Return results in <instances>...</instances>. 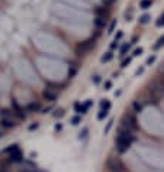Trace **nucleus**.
Returning a JSON list of instances; mask_svg holds the SVG:
<instances>
[{
	"mask_svg": "<svg viewBox=\"0 0 164 172\" xmlns=\"http://www.w3.org/2000/svg\"><path fill=\"white\" fill-rule=\"evenodd\" d=\"M26 110H28V111H31V113H34V111L41 110V106H39V103H31V104L26 107Z\"/></svg>",
	"mask_w": 164,
	"mask_h": 172,
	"instance_id": "nucleus-12",
	"label": "nucleus"
},
{
	"mask_svg": "<svg viewBox=\"0 0 164 172\" xmlns=\"http://www.w3.org/2000/svg\"><path fill=\"white\" fill-rule=\"evenodd\" d=\"M132 16H134V10H132V9H129V12H128V10L125 12V20H126V22L132 20Z\"/></svg>",
	"mask_w": 164,
	"mask_h": 172,
	"instance_id": "nucleus-19",
	"label": "nucleus"
},
{
	"mask_svg": "<svg viewBox=\"0 0 164 172\" xmlns=\"http://www.w3.org/2000/svg\"><path fill=\"white\" fill-rule=\"evenodd\" d=\"M93 46H94V39L92 38V39H87V41H83L82 43H79L76 46V52L79 55H86Z\"/></svg>",
	"mask_w": 164,
	"mask_h": 172,
	"instance_id": "nucleus-2",
	"label": "nucleus"
},
{
	"mask_svg": "<svg viewBox=\"0 0 164 172\" xmlns=\"http://www.w3.org/2000/svg\"><path fill=\"white\" fill-rule=\"evenodd\" d=\"M1 136H3V133H1V130H0V137H1Z\"/></svg>",
	"mask_w": 164,
	"mask_h": 172,
	"instance_id": "nucleus-42",
	"label": "nucleus"
},
{
	"mask_svg": "<svg viewBox=\"0 0 164 172\" xmlns=\"http://www.w3.org/2000/svg\"><path fill=\"white\" fill-rule=\"evenodd\" d=\"M153 3H154L153 0H141L139 1V7L141 9H150L153 6Z\"/></svg>",
	"mask_w": 164,
	"mask_h": 172,
	"instance_id": "nucleus-15",
	"label": "nucleus"
},
{
	"mask_svg": "<svg viewBox=\"0 0 164 172\" xmlns=\"http://www.w3.org/2000/svg\"><path fill=\"white\" fill-rule=\"evenodd\" d=\"M129 64H131V58H126V59H123V61H122V65H121V67L125 68V67H128Z\"/></svg>",
	"mask_w": 164,
	"mask_h": 172,
	"instance_id": "nucleus-28",
	"label": "nucleus"
},
{
	"mask_svg": "<svg viewBox=\"0 0 164 172\" xmlns=\"http://www.w3.org/2000/svg\"><path fill=\"white\" fill-rule=\"evenodd\" d=\"M12 106H13V109H12V111H13V116L18 119V120H23L25 117H26V114H25V111H23V109L16 103V101H13L12 103Z\"/></svg>",
	"mask_w": 164,
	"mask_h": 172,
	"instance_id": "nucleus-6",
	"label": "nucleus"
},
{
	"mask_svg": "<svg viewBox=\"0 0 164 172\" xmlns=\"http://www.w3.org/2000/svg\"><path fill=\"white\" fill-rule=\"evenodd\" d=\"M115 0H103V3H105V6H111L112 3H113Z\"/></svg>",
	"mask_w": 164,
	"mask_h": 172,
	"instance_id": "nucleus-37",
	"label": "nucleus"
},
{
	"mask_svg": "<svg viewBox=\"0 0 164 172\" xmlns=\"http://www.w3.org/2000/svg\"><path fill=\"white\" fill-rule=\"evenodd\" d=\"M16 150H19V148H18V145H10L9 148H6L4 150H3V153H13V152H16Z\"/></svg>",
	"mask_w": 164,
	"mask_h": 172,
	"instance_id": "nucleus-17",
	"label": "nucleus"
},
{
	"mask_svg": "<svg viewBox=\"0 0 164 172\" xmlns=\"http://www.w3.org/2000/svg\"><path fill=\"white\" fill-rule=\"evenodd\" d=\"M108 168L112 172H122L123 171V165L121 164V161L118 159H111L108 162Z\"/></svg>",
	"mask_w": 164,
	"mask_h": 172,
	"instance_id": "nucleus-7",
	"label": "nucleus"
},
{
	"mask_svg": "<svg viewBox=\"0 0 164 172\" xmlns=\"http://www.w3.org/2000/svg\"><path fill=\"white\" fill-rule=\"evenodd\" d=\"M156 25L157 26H164V13L157 19V22H156Z\"/></svg>",
	"mask_w": 164,
	"mask_h": 172,
	"instance_id": "nucleus-23",
	"label": "nucleus"
},
{
	"mask_svg": "<svg viewBox=\"0 0 164 172\" xmlns=\"http://www.w3.org/2000/svg\"><path fill=\"white\" fill-rule=\"evenodd\" d=\"M122 126L134 132V130L137 129V119H135V116L126 113V114L123 116V119H122Z\"/></svg>",
	"mask_w": 164,
	"mask_h": 172,
	"instance_id": "nucleus-4",
	"label": "nucleus"
},
{
	"mask_svg": "<svg viewBox=\"0 0 164 172\" xmlns=\"http://www.w3.org/2000/svg\"><path fill=\"white\" fill-rule=\"evenodd\" d=\"M156 62V55H153V56H150L148 59H147V65H153Z\"/></svg>",
	"mask_w": 164,
	"mask_h": 172,
	"instance_id": "nucleus-26",
	"label": "nucleus"
},
{
	"mask_svg": "<svg viewBox=\"0 0 164 172\" xmlns=\"http://www.w3.org/2000/svg\"><path fill=\"white\" fill-rule=\"evenodd\" d=\"M115 28H116V20H112V23H111V26L108 29V33H112L115 31Z\"/></svg>",
	"mask_w": 164,
	"mask_h": 172,
	"instance_id": "nucleus-24",
	"label": "nucleus"
},
{
	"mask_svg": "<svg viewBox=\"0 0 164 172\" xmlns=\"http://www.w3.org/2000/svg\"><path fill=\"white\" fill-rule=\"evenodd\" d=\"M111 107H112V104H111V101H108V100H105V101L100 103V110H106V111H109Z\"/></svg>",
	"mask_w": 164,
	"mask_h": 172,
	"instance_id": "nucleus-16",
	"label": "nucleus"
},
{
	"mask_svg": "<svg viewBox=\"0 0 164 172\" xmlns=\"http://www.w3.org/2000/svg\"><path fill=\"white\" fill-rule=\"evenodd\" d=\"M55 130H61V125H55Z\"/></svg>",
	"mask_w": 164,
	"mask_h": 172,
	"instance_id": "nucleus-41",
	"label": "nucleus"
},
{
	"mask_svg": "<svg viewBox=\"0 0 164 172\" xmlns=\"http://www.w3.org/2000/svg\"><path fill=\"white\" fill-rule=\"evenodd\" d=\"M93 81H94L96 84H99V83H100V75H94V77H93Z\"/></svg>",
	"mask_w": 164,
	"mask_h": 172,
	"instance_id": "nucleus-35",
	"label": "nucleus"
},
{
	"mask_svg": "<svg viewBox=\"0 0 164 172\" xmlns=\"http://www.w3.org/2000/svg\"><path fill=\"white\" fill-rule=\"evenodd\" d=\"M76 74H77V65L76 64H71L68 67V77L73 78V77H76Z\"/></svg>",
	"mask_w": 164,
	"mask_h": 172,
	"instance_id": "nucleus-13",
	"label": "nucleus"
},
{
	"mask_svg": "<svg viewBox=\"0 0 164 172\" xmlns=\"http://www.w3.org/2000/svg\"><path fill=\"white\" fill-rule=\"evenodd\" d=\"M63 114H64V110H63V109H58V110H57V113H55V114H54V116H57V117H58V116H60V117H61V116H63Z\"/></svg>",
	"mask_w": 164,
	"mask_h": 172,
	"instance_id": "nucleus-31",
	"label": "nucleus"
},
{
	"mask_svg": "<svg viewBox=\"0 0 164 172\" xmlns=\"http://www.w3.org/2000/svg\"><path fill=\"white\" fill-rule=\"evenodd\" d=\"M142 103H139L138 100H135L134 103H132V110L135 111V113H139V111H142Z\"/></svg>",
	"mask_w": 164,
	"mask_h": 172,
	"instance_id": "nucleus-11",
	"label": "nucleus"
},
{
	"mask_svg": "<svg viewBox=\"0 0 164 172\" xmlns=\"http://www.w3.org/2000/svg\"><path fill=\"white\" fill-rule=\"evenodd\" d=\"M128 49H129V45H128V43H125V45L122 46V49H121V55H122V56L126 54V51H128Z\"/></svg>",
	"mask_w": 164,
	"mask_h": 172,
	"instance_id": "nucleus-27",
	"label": "nucleus"
},
{
	"mask_svg": "<svg viewBox=\"0 0 164 172\" xmlns=\"http://www.w3.org/2000/svg\"><path fill=\"white\" fill-rule=\"evenodd\" d=\"M116 45H118V42H115V41H113V43L111 45V48H116Z\"/></svg>",
	"mask_w": 164,
	"mask_h": 172,
	"instance_id": "nucleus-40",
	"label": "nucleus"
},
{
	"mask_svg": "<svg viewBox=\"0 0 164 172\" xmlns=\"http://www.w3.org/2000/svg\"><path fill=\"white\" fill-rule=\"evenodd\" d=\"M74 110H76L77 113H82V104H80V103H76V104H74Z\"/></svg>",
	"mask_w": 164,
	"mask_h": 172,
	"instance_id": "nucleus-30",
	"label": "nucleus"
},
{
	"mask_svg": "<svg viewBox=\"0 0 164 172\" xmlns=\"http://www.w3.org/2000/svg\"><path fill=\"white\" fill-rule=\"evenodd\" d=\"M112 125H113V120H109V123H108V126L105 129V133H109V130L112 129Z\"/></svg>",
	"mask_w": 164,
	"mask_h": 172,
	"instance_id": "nucleus-29",
	"label": "nucleus"
},
{
	"mask_svg": "<svg viewBox=\"0 0 164 172\" xmlns=\"http://www.w3.org/2000/svg\"><path fill=\"white\" fill-rule=\"evenodd\" d=\"M122 32H118V35H116V36H115V42H119V39H121V38H122Z\"/></svg>",
	"mask_w": 164,
	"mask_h": 172,
	"instance_id": "nucleus-33",
	"label": "nucleus"
},
{
	"mask_svg": "<svg viewBox=\"0 0 164 172\" xmlns=\"http://www.w3.org/2000/svg\"><path fill=\"white\" fill-rule=\"evenodd\" d=\"M163 45H164V36H160L158 41H157V43L154 45V49H158V48H161Z\"/></svg>",
	"mask_w": 164,
	"mask_h": 172,
	"instance_id": "nucleus-21",
	"label": "nucleus"
},
{
	"mask_svg": "<svg viewBox=\"0 0 164 172\" xmlns=\"http://www.w3.org/2000/svg\"><path fill=\"white\" fill-rule=\"evenodd\" d=\"M132 140H134L132 130H129V129H126V127H123V126H121L119 130H118L116 140H115V143H116V150H118L119 153L126 152V150L131 148Z\"/></svg>",
	"mask_w": 164,
	"mask_h": 172,
	"instance_id": "nucleus-1",
	"label": "nucleus"
},
{
	"mask_svg": "<svg viewBox=\"0 0 164 172\" xmlns=\"http://www.w3.org/2000/svg\"><path fill=\"white\" fill-rule=\"evenodd\" d=\"M112 58H113V54H112V52H106L105 55H102L100 61H102V62H109Z\"/></svg>",
	"mask_w": 164,
	"mask_h": 172,
	"instance_id": "nucleus-18",
	"label": "nucleus"
},
{
	"mask_svg": "<svg viewBox=\"0 0 164 172\" xmlns=\"http://www.w3.org/2000/svg\"><path fill=\"white\" fill-rule=\"evenodd\" d=\"M9 158H10L12 162H20V161H22V153H20V150H16V152L10 153Z\"/></svg>",
	"mask_w": 164,
	"mask_h": 172,
	"instance_id": "nucleus-8",
	"label": "nucleus"
},
{
	"mask_svg": "<svg viewBox=\"0 0 164 172\" xmlns=\"http://www.w3.org/2000/svg\"><path fill=\"white\" fill-rule=\"evenodd\" d=\"M86 134H87V129L83 130V133H80V136H79V137H80V139H82V137H86Z\"/></svg>",
	"mask_w": 164,
	"mask_h": 172,
	"instance_id": "nucleus-38",
	"label": "nucleus"
},
{
	"mask_svg": "<svg viewBox=\"0 0 164 172\" xmlns=\"http://www.w3.org/2000/svg\"><path fill=\"white\" fill-rule=\"evenodd\" d=\"M111 87H112V83H111V81H106V83H105V90H111Z\"/></svg>",
	"mask_w": 164,
	"mask_h": 172,
	"instance_id": "nucleus-36",
	"label": "nucleus"
},
{
	"mask_svg": "<svg viewBox=\"0 0 164 172\" xmlns=\"http://www.w3.org/2000/svg\"><path fill=\"white\" fill-rule=\"evenodd\" d=\"M108 13H109V10L105 9V7H97V9H96V15H97L99 17H106Z\"/></svg>",
	"mask_w": 164,
	"mask_h": 172,
	"instance_id": "nucleus-10",
	"label": "nucleus"
},
{
	"mask_svg": "<svg viewBox=\"0 0 164 172\" xmlns=\"http://www.w3.org/2000/svg\"><path fill=\"white\" fill-rule=\"evenodd\" d=\"M142 52H144V49H142V48H137V49L134 51V54H132V55H134V56H139Z\"/></svg>",
	"mask_w": 164,
	"mask_h": 172,
	"instance_id": "nucleus-25",
	"label": "nucleus"
},
{
	"mask_svg": "<svg viewBox=\"0 0 164 172\" xmlns=\"http://www.w3.org/2000/svg\"><path fill=\"white\" fill-rule=\"evenodd\" d=\"M57 95H58V90H57V87L54 86H46L44 88V91H42V97L46 101H54L57 98Z\"/></svg>",
	"mask_w": 164,
	"mask_h": 172,
	"instance_id": "nucleus-3",
	"label": "nucleus"
},
{
	"mask_svg": "<svg viewBox=\"0 0 164 172\" xmlns=\"http://www.w3.org/2000/svg\"><path fill=\"white\" fill-rule=\"evenodd\" d=\"M105 22H106V19L105 17H96L94 19V26L97 28V29H102V28H105Z\"/></svg>",
	"mask_w": 164,
	"mask_h": 172,
	"instance_id": "nucleus-9",
	"label": "nucleus"
},
{
	"mask_svg": "<svg viewBox=\"0 0 164 172\" xmlns=\"http://www.w3.org/2000/svg\"><path fill=\"white\" fill-rule=\"evenodd\" d=\"M0 117H15V116H13L12 109H3L0 111Z\"/></svg>",
	"mask_w": 164,
	"mask_h": 172,
	"instance_id": "nucleus-14",
	"label": "nucleus"
},
{
	"mask_svg": "<svg viewBox=\"0 0 164 172\" xmlns=\"http://www.w3.org/2000/svg\"><path fill=\"white\" fill-rule=\"evenodd\" d=\"M37 127H38V123H34V125L29 126V130H34V129H37Z\"/></svg>",
	"mask_w": 164,
	"mask_h": 172,
	"instance_id": "nucleus-39",
	"label": "nucleus"
},
{
	"mask_svg": "<svg viewBox=\"0 0 164 172\" xmlns=\"http://www.w3.org/2000/svg\"><path fill=\"white\" fill-rule=\"evenodd\" d=\"M18 125L16 117H0V126L3 129H12Z\"/></svg>",
	"mask_w": 164,
	"mask_h": 172,
	"instance_id": "nucleus-5",
	"label": "nucleus"
},
{
	"mask_svg": "<svg viewBox=\"0 0 164 172\" xmlns=\"http://www.w3.org/2000/svg\"><path fill=\"white\" fill-rule=\"evenodd\" d=\"M142 72H144V68H138V70H137V72H135V75H137V77H139Z\"/></svg>",
	"mask_w": 164,
	"mask_h": 172,
	"instance_id": "nucleus-34",
	"label": "nucleus"
},
{
	"mask_svg": "<svg viewBox=\"0 0 164 172\" xmlns=\"http://www.w3.org/2000/svg\"><path fill=\"white\" fill-rule=\"evenodd\" d=\"M71 122H73V125L76 126V125H79V123H80V117H73V120H71Z\"/></svg>",
	"mask_w": 164,
	"mask_h": 172,
	"instance_id": "nucleus-32",
	"label": "nucleus"
},
{
	"mask_svg": "<svg viewBox=\"0 0 164 172\" xmlns=\"http://www.w3.org/2000/svg\"><path fill=\"white\" fill-rule=\"evenodd\" d=\"M108 113H109V111H106V110H100L99 114H97V119H99V120H103V119L108 116Z\"/></svg>",
	"mask_w": 164,
	"mask_h": 172,
	"instance_id": "nucleus-22",
	"label": "nucleus"
},
{
	"mask_svg": "<svg viewBox=\"0 0 164 172\" xmlns=\"http://www.w3.org/2000/svg\"><path fill=\"white\" fill-rule=\"evenodd\" d=\"M150 15H142L141 17H139V23H148L150 22Z\"/></svg>",
	"mask_w": 164,
	"mask_h": 172,
	"instance_id": "nucleus-20",
	"label": "nucleus"
}]
</instances>
